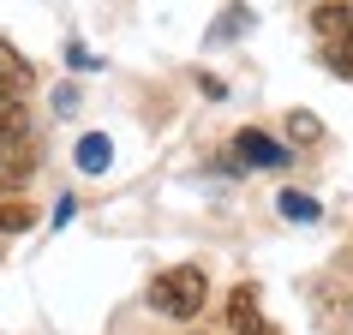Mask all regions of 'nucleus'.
Here are the masks:
<instances>
[{
	"label": "nucleus",
	"instance_id": "f257e3e1",
	"mask_svg": "<svg viewBox=\"0 0 353 335\" xmlns=\"http://www.w3.org/2000/svg\"><path fill=\"white\" fill-rule=\"evenodd\" d=\"M204 294H210L204 270L180 263V270H162V276L150 281V312H156V317H174V323H186V317L204 312Z\"/></svg>",
	"mask_w": 353,
	"mask_h": 335
},
{
	"label": "nucleus",
	"instance_id": "f03ea898",
	"mask_svg": "<svg viewBox=\"0 0 353 335\" xmlns=\"http://www.w3.org/2000/svg\"><path fill=\"white\" fill-rule=\"evenodd\" d=\"M228 323H234V335H276L258 305V287H234L228 294Z\"/></svg>",
	"mask_w": 353,
	"mask_h": 335
},
{
	"label": "nucleus",
	"instance_id": "7ed1b4c3",
	"mask_svg": "<svg viewBox=\"0 0 353 335\" xmlns=\"http://www.w3.org/2000/svg\"><path fill=\"white\" fill-rule=\"evenodd\" d=\"M30 60L19 54V48H12V42H0V102H19L24 90H30Z\"/></svg>",
	"mask_w": 353,
	"mask_h": 335
},
{
	"label": "nucleus",
	"instance_id": "20e7f679",
	"mask_svg": "<svg viewBox=\"0 0 353 335\" xmlns=\"http://www.w3.org/2000/svg\"><path fill=\"white\" fill-rule=\"evenodd\" d=\"M312 30L323 42H353V6L347 0H323V6L312 12Z\"/></svg>",
	"mask_w": 353,
	"mask_h": 335
},
{
	"label": "nucleus",
	"instance_id": "39448f33",
	"mask_svg": "<svg viewBox=\"0 0 353 335\" xmlns=\"http://www.w3.org/2000/svg\"><path fill=\"white\" fill-rule=\"evenodd\" d=\"M234 156H240L245 168H281L288 162V150H281L276 138H263V132H240V138H234Z\"/></svg>",
	"mask_w": 353,
	"mask_h": 335
},
{
	"label": "nucleus",
	"instance_id": "423d86ee",
	"mask_svg": "<svg viewBox=\"0 0 353 335\" xmlns=\"http://www.w3.org/2000/svg\"><path fill=\"white\" fill-rule=\"evenodd\" d=\"M312 299H317V312H323L317 323H323L330 335H347V299H341V287H335V281H317Z\"/></svg>",
	"mask_w": 353,
	"mask_h": 335
},
{
	"label": "nucleus",
	"instance_id": "0eeeda50",
	"mask_svg": "<svg viewBox=\"0 0 353 335\" xmlns=\"http://www.w3.org/2000/svg\"><path fill=\"white\" fill-rule=\"evenodd\" d=\"M72 162L84 168V174H102V168L114 162V144L102 138V132H84V138H78V150H72Z\"/></svg>",
	"mask_w": 353,
	"mask_h": 335
},
{
	"label": "nucleus",
	"instance_id": "6e6552de",
	"mask_svg": "<svg viewBox=\"0 0 353 335\" xmlns=\"http://www.w3.org/2000/svg\"><path fill=\"white\" fill-rule=\"evenodd\" d=\"M24 227H37V210L19 192H0V234H24Z\"/></svg>",
	"mask_w": 353,
	"mask_h": 335
},
{
	"label": "nucleus",
	"instance_id": "1a4fd4ad",
	"mask_svg": "<svg viewBox=\"0 0 353 335\" xmlns=\"http://www.w3.org/2000/svg\"><path fill=\"white\" fill-rule=\"evenodd\" d=\"M276 210L288 216V222H317V216H323V210H317V198H305V192H281Z\"/></svg>",
	"mask_w": 353,
	"mask_h": 335
},
{
	"label": "nucleus",
	"instance_id": "9d476101",
	"mask_svg": "<svg viewBox=\"0 0 353 335\" xmlns=\"http://www.w3.org/2000/svg\"><path fill=\"white\" fill-rule=\"evenodd\" d=\"M288 138H294V144H317V138H323V126H317V114L294 108V114H288Z\"/></svg>",
	"mask_w": 353,
	"mask_h": 335
},
{
	"label": "nucleus",
	"instance_id": "9b49d317",
	"mask_svg": "<svg viewBox=\"0 0 353 335\" xmlns=\"http://www.w3.org/2000/svg\"><path fill=\"white\" fill-rule=\"evenodd\" d=\"M323 66L330 72H341L353 84V42H323Z\"/></svg>",
	"mask_w": 353,
	"mask_h": 335
}]
</instances>
